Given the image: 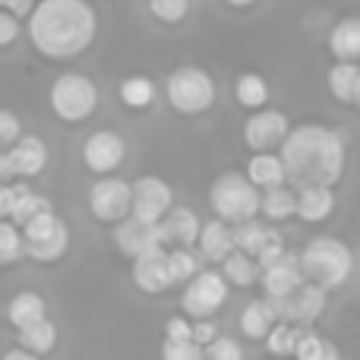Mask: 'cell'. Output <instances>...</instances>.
Segmentation results:
<instances>
[{
  "instance_id": "6da1fadb",
  "label": "cell",
  "mask_w": 360,
  "mask_h": 360,
  "mask_svg": "<svg viewBox=\"0 0 360 360\" xmlns=\"http://www.w3.org/2000/svg\"><path fill=\"white\" fill-rule=\"evenodd\" d=\"M281 168L291 190L304 186H335L345 174V139L323 124L291 127L281 139Z\"/></svg>"
},
{
  "instance_id": "7a4b0ae2",
  "label": "cell",
  "mask_w": 360,
  "mask_h": 360,
  "mask_svg": "<svg viewBox=\"0 0 360 360\" xmlns=\"http://www.w3.org/2000/svg\"><path fill=\"white\" fill-rule=\"evenodd\" d=\"M98 32L89 0H38L29 13V35L38 54L48 60H70L79 57Z\"/></svg>"
},
{
  "instance_id": "3957f363",
  "label": "cell",
  "mask_w": 360,
  "mask_h": 360,
  "mask_svg": "<svg viewBox=\"0 0 360 360\" xmlns=\"http://www.w3.org/2000/svg\"><path fill=\"white\" fill-rule=\"evenodd\" d=\"M297 266L304 281H313L316 288H323L326 294L345 288V281L354 272V256L335 237H313L304 250L297 253Z\"/></svg>"
},
{
  "instance_id": "277c9868",
  "label": "cell",
  "mask_w": 360,
  "mask_h": 360,
  "mask_svg": "<svg viewBox=\"0 0 360 360\" xmlns=\"http://www.w3.org/2000/svg\"><path fill=\"white\" fill-rule=\"evenodd\" d=\"M209 202H212V209H215L218 221L240 224V221L256 218V212H259V190L243 174L228 171V174H218L212 180Z\"/></svg>"
},
{
  "instance_id": "5b68a950",
  "label": "cell",
  "mask_w": 360,
  "mask_h": 360,
  "mask_svg": "<svg viewBox=\"0 0 360 360\" xmlns=\"http://www.w3.org/2000/svg\"><path fill=\"white\" fill-rule=\"evenodd\" d=\"M51 108L67 124H82L98 108V89L86 73H63L51 86Z\"/></svg>"
},
{
  "instance_id": "8992f818",
  "label": "cell",
  "mask_w": 360,
  "mask_h": 360,
  "mask_svg": "<svg viewBox=\"0 0 360 360\" xmlns=\"http://www.w3.org/2000/svg\"><path fill=\"white\" fill-rule=\"evenodd\" d=\"M168 101L177 114H202L215 105V82L202 67H177L168 76Z\"/></svg>"
},
{
  "instance_id": "52a82bcc",
  "label": "cell",
  "mask_w": 360,
  "mask_h": 360,
  "mask_svg": "<svg viewBox=\"0 0 360 360\" xmlns=\"http://www.w3.org/2000/svg\"><path fill=\"white\" fill-rule=\"evenodd\" d=\"M269 307H272L275 319L278 323H291V326H313L326 310V291L316 288L313 281H304L297 285L291 294L285 297H266Z\"/></svg>"
},
{
  "instance_id": "ba28073f",
  "label": "cell",
  "mask_w": 360,
  "mask_h": 360,
  "mask_svg": "<svg viewBox=\"0 0 360 360\" xmlns=\"http://www.w3.org/2000/svg\"><path fill=\"white\" fill-rule=\"evenodd\" d=\"M228 300V281L221 272H196L193 281L184 288V313L193 319H209L215 310H221Z\"/></svg>"
},
{
  "instance_id": "9c48e42d",
  "label": "cell",
  "mask_w": 360,
  "mask_h": 360,
  "mask_svg": "<svg viewBox=\"0 0 360 360\" xmlns=\"http://www.w3.org/2000/svg\"><path fill=\"white\" fill-rule=\"evenodd\" d=\"M171 205H174V190L162 177L146 174L130 184V215L139 221H162Z\"/></svg>"
},
{
  "instance_id": "30bf717a",
  "label": "cell",
  "mask_w": 360,
  "mask_h": 360,
  "mask_svg": "<svg viewBox=\"0 0 360 360\" xmlns=\"http://www.w3.org/2000/svg\"><path fill=\"white\" fill-rule=\"evenodd\" d=\"M89 212L98 221L111 224L130 215V184L120 177H105L89 190Z\"/></svg>"
},
{
  "instance_id": "8fae6325",
  "label": "cell",
  "mask_w": 360,
  "mask_h": 360,
  "mask_svg": "<svg viewBox=\"0 0 360 360\" xmlns=\"http://www.w3.org/2000/svg\"><path fill=\"white\" fill-rule=\"evenodd\" d=\"M291 124L281 111H272V108H259V111L250 114V120L243 124V143L253 152H269L275 146H281V139L288 136Z\"/></svg>"
},
{
  "instance_id": "7c38bea8",
  "label": "cell",
  "mask_w": 360,
  "mask_h": 360,
  "mask_svg": "<svg viewBox=\"0 0 360 360\" xmlns=\"http://www.w3.org/2000/svg\"><path fill=\"white\" fill-rule=\"evenodd\" d=\"M114 243H117V250L124 256H130V259L149 253V250L165 247L158 221H139V218H133V215H127V218H120V221H117Z\"/></svg>"
},
{
  "instance_id": "4fadbf2b",
  "label": "cell",
  "mask_w": 360,
  "mask_h": 360,
  "mask_svg": "<svg viewBox=\"0 0 360 360\" xmlns=\"http://www.w3.org/2000/svg\"><path fill=\"white\" fill-rule=\"evenodd\" d=\"M124 155H127V146L117 133L111 130H101V133H92L82 146V162H86L89 171L95 174H111L124 165Z\"/></svg>"
},
{
  "instance_id": "5bb4252c",
  "label": "cell",
  "mask_w": 360,
  "mask_h": 360,
  "mask_svg": "<svg viewBox=\"0 0 360 360\" xmlns=\"http://www.w3.org/2000/svg\"><path fill=\"white\" fill-rule=\"evenodd\" d=\"M6 158H10L16 180H32L48 168V146H44L41 136H25L22 133V136L6 149Z\"/></svg>"
},
{
  "instance_id": "9a60e30c",
  "label": "cell",
  "mask_w": 360,
  "mask_h": 360,
  "mask_svg": "<svg viewBox=\"0 0 360 360\" xmlns=\"http://www.w3.org/2000/svg\"><path fill=\"white\" fill-rule=\"evenodd\" d=\"M133 281L146 294H165L171 288L168 266H165V247L149 250V253L133 259Z\"/></svg>"
},
{
  "instance_id": "2e32d148",
  "label": "cell",
  "mask_w": 360,
  "mask_h": 360,
  "mask_svg": "<svg viewBox=\"0 0 360 360\" xmlns=\"http://www.w3.org/2000/svg\"><path fill=\"white\" fill-rule=\"evenodd\" d=\"M297 285H304V275L297 266V253H281L278 262H272L269 269H262V291L266 297H285Z\"/></svg>"
},
{
  "instance_id": "e0dca14e",
  "label": "cell",
  "mask_w": 360,
  "mask_h": 360,
  "mask_svg": "<svg viewBox=\"0 0 360 360\" xmlns=\"http://www.w3.org/2000/svg\"><path fill=\"white\" fill-rule=\"evenodd\" d=\"M335 212V193L332 186H304L294 193V215L307 224H319Z\"/></svg>"
},
{
  "instance_id": "ac0fdd59",
  "label": "cell",
  "mask_w": 360,
  "mask_h": 360,
  "mask_svg": "<svg viewBox=\"0 0 360 360\" xmlns=\"http://www.w3.org/2000/svg\"><path fill=\"white\" fill-rule=\"evenodd\" d=\"M199 215L193 209H168L165 212V218L158 221V228H162V240L165 243H174V247H186L190 250L193 243H196L199 237Z\"/></svg>"
},
{
  "instance_id": "d6986e66",
  "label": "cell",
  "mask_w": 360,
  "mask_h": 360,
  "mask_svg": "<svg viewBox=\"0 0 360 360\" xmlns=\"http://www.w3.org/2000/svg\"><path fill=\"white\" fill-rule=\"evenodd\" d=\"M51 209V199L41 196V193H35L25 180H13V209H10V221L16 224V228H22L29 218L41 215V212Z\"/></svg>"
},
{
  "instance_id": "ffe728a7",
  "label": "cell",
  "mask_w": 360,
  "mask_h": 360,
  "mask_svg": "<svg viewBox=\"0 0 360 360\" xmlns=\"http://www.w3.org/2000/svg\"><path fill=\"white\" fill-rule=\"evenodd\" d=\"M196 247L202 253V259L209 262H221L224 256L234 250V240H231V228L224 221H209V224H199V237H196Z\"/></svg>"
},
{
  "instance_id": "44dd1931",
  "label": "cell",
  "mask_w": 360,
  "mask_h": 360,
  "mask_svg": "<svg viewBox=\"0 0 360 360\" xmlns=\"http://www.w3.org/2000/svg\"><path fill=\"white\" fill-rule=\"evenodd\" d=\"M6 316H10V323L16 326V329H25V326L41 323V319L48 316V304H44V297L35 291H19L16 297L6 304Z\"/></svg>"
},
{
  "instance_id": "7402d4cb",
  "label": "cell",
  "mask_w": 360,
  "mask_h": 360,
  "mask_svg": "<svg viewBox=\"0 0 360 360\" xmlns=\"http://www.w3.org/2000/svg\"><path fill=\"white\" fill-rule=\"evenodd\" d=\"M67 250H70V231L63 221L48 237H41V240L22 243V256H32L35 262H57L67 256Z\"/></svg>"
},
{
  "instance_id": "603a6c76",
  "label": "cell",
  "mask_w": 360,
  "mask_h": 360,
  "mask_svg": "<svg viewBox=\"0 0 360 360\" xmlns=\"http://www.w3.org/2000/svg\"><path fill=\"white\" fill-rule=\"evenodd\" d=\"M250 184L256 190H272V186H281L285 184V168H281L278 155H269V152H256L247 165V174Z\"/></svg>"
},
{
  "instance_id": "cb8c5ba5",
  "label": "cell",
  "mask_w": 360,
  "mask_h": 360,
  "mask_svg": "<svg viewBox=\"0 0 360 360\" xmlns=\"http://www.w3.org/2000/svg\"><path fill=\"white\" fill-rule=\"evenodd\" d=\"M329 48H332V54H335L338 60L354 63L357 54H360V19H354V16L342 19V22L332 29V35H329Z\"/></svg>"
},
{
  "instance_id": "d4e9b609",
  "label": "cell",
  "mask_w": 360,
  "mask_h": 360,
  "mask_svg": "<svg viewBox=\"0 0 360 360\" xmlns=\"http://www.w3.org/2000/svg\"><path fill=\"white\" fill-rule=\"evenodd\" d=\"M329 92L335 95L338 101H345V105H354V101L360 98V70H357V63L338 60L335 67L329 70Z\"/></svg>"
},
{
  "instance_id": "484cf974",
  "label": "cell",
  "mask_w": 360,
  "mask_h": 360,
  "mask_svg": "<svg viewBox=\"0 0 360 360\" xmlns=\"http://www.w3.org/2000/svg\"><path fill=\"white\" fill-rule=\"evenodd\" d=\"M16 338H19V348L22 351H29V354H48L51 348H54V342H57V326L51 323L48 316L41 319V323H32V326H25V329H19L16 332Z\"/></svg>"
},
{
  "instance_id": "4316f807",
  "label": "cell",
  "mask_w": 360,
  "mask_h": 360,
  "mask_svg": "<svg viewBox=\"0 0 360 360\" xmlns=\"http://www.w3.org/2000/svg\"><path fill=\"white\" fill-rule=\"evenodd\" d=\"M275 323H278V319H275V313H272V307H269L266 297L247 304L240 313V332L247 338H266Z\"/></svg>"
},
{
  "instance_id": "83f0119b",
  "label": "cell",
  "mask_w": 360,
  "mask_h": 360,
  "mask_svg": "<svg viewBox=\"0 0 360 360\" xmlns=\"http://www.w3.org/2000/svg\"><path fill=\"white\" fill-rule=\"evenodd\" d=\"M256 275H259L256 262L250 259L247 253H240V250H231V253L221 259V278L228 281V285L250 288V285H256Z\"/></svg>"
},
{
  "instance_id": "f1b7e54d",
  "label": "cell",
  "mask_w": 360,
  "mask_h": 360,
  "mask_svg": "<svg viewBox=\"0 0 360 360\" xmlns=\"http://www.w3.org/2000/svg\"><path fill=\"white\" fill-rule=\"evenodd\" d=\"M259 212L272 221H285L294 215V190L291 186H272V190H262L259 196Z\"/></svg>"
},
{
  "instance_id": "f546056e",
  "label": "cell",
  "mask_w": 360,
  "mask_h": 360,
  "mask_svg": "<svg viewBox=\"0 0 360 360\" xmlns=\"http://www.w3.org/2000/svg\"><path fill=\"white\" fill-rule=\"evenodd\" d=\"M155 98V86H152L149 76H130V79L120 82V101L133 111H143V108L152 105Z\"/></svg>"
},
{
  "instance_id": "4dcf8cb0",
  "label": "cell",
  "mask_w": 360,
  "mask_h": 360,
  "mask_svg": "<svg viewBox=\"0 0 360 360\" xmlns=\"http://www.w3.org/2000/svg\"><path fill=\"white\" fill-rule=\"evenodd\" d=\"M237 101L243 108H250V111H259L269 101V82L259 73H243L237 79Z\"/></svg>"
},
{
  "instance_id": "1f68e13d",
  "label": "cell",
  "mask_w": 360,
  "mask_h": 360,
  "mask_svg": "<svg viewBox=\"0 0 360 360\" xmlns=\"http://www.w3.org/2000/svg\"><path fill=\"white\" fill-rule=\"evenodd\" d=\"M165 266H168V278H171V285H177V281H190L193 275L199 272L196 256H193L186 247L165 250Z\"/></svg>"
},
{
  "instance_id": "d6a6232c",
  "label": "cell",
  "mask_w": 360,
  "mask_h": 360,
  "mask_svg": "<svg viewBox=\"0 0 360 360\" xmlns=\"http://www.w3.org/2000/svg\"><path fill=\"white\" fill-rule=\"evenodd\" d=\"M304 326H291V323H275L266 335V345H269V354L275 357H291L294 354V345H297V335Z\"/></svg>"
},
{
  "instance_id": "836d02e7",
  "label": "cell",
  "mask_w": 360,
  "mask_h": 360,
  "mask_svg": "<svg viewBox=\"0 0 360 360\" xmlns=\"http://www.w3.org/2000/svg\"><path fill=\"white\" fill-rule=\"evenodd\" d=\"M262 234H266V224H259L256 218H250V221L234 224L231 240H234V250H240V253H247L250 259H253L256 250H259V243H262Z\"/></svg>"
},
{
  "instance_id": "e575fe53",
  "label": "cell",
  "mask_w": 360,
  "mask_h": 360,
  "mask_svg": "<svg viewBox=\"0 0 360 360\" xmlns=\"http://www.w3.org/2000/svg\"><path fill=\"white\" fill-rule=\"evenodd\" d=\"M22 259V234L13 221H0V266H13Z\"/></svg>"
},
{
  "instance_id": "d590c367",
  "label": "cell",
  "mask_w": 360,
  "mask_h": 360,
  "mask_svg": "<svg viewBox=\"0 0 360 360\" xmlns=\"http://www.w3.org/2000/svg\"><path fill=\"white\" fill-rule=\"evenodd\" d=\"M281 253H285V240H281V234L278 231H272V228H266L259 250H256V256H253L256 269H269L272 262L281 259Z\"/></svg>"
},
{
  "instance_id": "8d00e7d4",
  "label": "cell",
  "mask_w": 360,
  "mask_h": 360,
  "mask_svg": "<svg viewBox=\"0 0 360 360\" xmlns=\"http://www.w3.org/2000/svg\"><path fill=\"white\" fill-rule=\"evenodd\" d=\"M202 360H243V351L234 338L215 335L209 345L202 348Z\"/></svg>"
},
{
  "instance_id": "74e56055",
  "label": "cell",
  "mask_w": 360,
  "mask_h": 360,
  "mask_svg": "<svg viewBox=\"0 0 360 360\" xmlns=\"http://www.w3.org/2000/svg\"><path fill=\"white\" fill-rule=\"evenodd\" d=\"M149 10L162 22H180L190 13V0H149Z\"/></svg>"
},
{
  "instance_id": "f35d334b",
  "label": "cell",
  "mask_w": 360,
  "mask_h": 360,
  "mask_svg": "<svg viewBox=\"0 0 360 360\" xmlns=\"http://www.w3.org/2000/svg\"><path fill=\"white\" fill-rule=\"evenodd\" d=\"M162 360H202V348L193 342H168L165 338Z\"/></svg>"
},
{
  "instance_id": "ab89813d",
  "label": "cell",
  "mask_w": 360,
  "mask_h": 360,
  "mask_svg": "<svg viewBox=\"0 0 360 360\" xmlns=\"http://www.w3.org/2000/svg\"><path fill=\"white\" fill-rule=\"evenodd\" d=\"M22 136V124L13 111H0V152H6L16 139Z\"/></svg>"
},
{
  "instance_id": "60d3db41",
  "label": "cell",
  "mask_w": 360,
  "mask_h": 360,
  "mask_svg": "<svg viewBox=\"0 0 360 360\" xmlns=\"http://www.w3.org/2000/svg\"><path fill=\"white\" fill-rule=\"evenodd\" d=\"M190 332H193V326L186 323V316H171L168 323H165L168 342H190Z\"/></svg>"
},
{
  "instance_id": "b9f144b4",
  "label": "cell",
  "mask_w": 360,
  "mask_h": 360,
  "mask_svg": "<svg viewBox=\"0 0 360 360\" xmlns=\"http://www.w3.org/2000/svg\"><path fill=\"white\" fill-rule=\"evenodd\" d=\"M19 19L10 16L6 10H0V48H6V44H13L19 38Z\"/></svg>"
},
{
  "instance_id": "7bdbcfd3",
  "label": "cell",
  "mask_w": 360,
  "mask_h": 360,
  "mask_svg": "<svg viewBox=\"0 0 360 360\" xmlns=\"http://www.w3.org/2000/svg\"><path fill=\"white\" fill-rule=\"evenodd\" d=\"M215 335H218L215 323H209V319H199V323L193 326V332H190V342L199 345V348H205V345H209Z\"/></svg>"
},
{
  "instance_id": "ee69618b",
  "label": "cell",
  "mask_w": 360,
  "mask_h": 360,
  "mask_svg": "<svg viewBox=\"0 0 360 360\" xmlns=\"http://www.w3.org/2000/svg\"><path fill=\"white\" fill-rule=\"evenodd\" d=\"M32 6H35V0H4V6L0 10H6L10 16H29L32 13Z\"/></svg>"
},
{
  "instance_id": "f6af8a7d",
  "label": "cell",
  "mask_w": 360,
  "mask_h": 360,
  "mask_svg": "<svg viewBox=\"0 0 360 360\" xmlns=\"http://www.w3.org/2000/svg\"><path fill=\"white\" fill-rule=\"evenodd\" d=\"M10 209H13V184H0V221H10Z\"/></svg>"
},
{
  "instance_id": "bcb514c9",
  "label": "cell",
  "mask_w": 360,
  "mask_h": 360,
  "mask_svg": "<svg viewBox=\"0 0 360 360\" xmlns=\"http://www.w3.org/2000/svg\"><path fill=\"white\" fill-rule=\"evenodd\" d=\"M16 174H13V165L10 158H6V152H0V184H13Z\"/></svg>"
},
{
  "instance_id": "7dc6e473",
  "label": "cell",
  "mask_w": 360,
  "mask_h": 360,
  "mask_svg": "<svg viewBox=\"0 0 360 360\" xmlns=\"http://www.w3.org/2000/svg\"><path fill=\"white\" fill-rule=\"evenodd\" d=\"M4 360H41L38 354H29V351H22V348H13V351H6Z\"/></svg>"
},
{
  "instance_id": "c3c4849f",
  "label": "cell",
  "mask_w": 360,
  "mask_h": 360,
  "mask_svg": "<svg viewBox=\"0 0 360 360\" xmlns=\"http://www.w3.org/2000/svg\"><path fill=\"white\" fill-rule=\"evenodd\" d=\"M316 360H342V354H338V348H335V345H326V351H323V354H319Z\"/></svg>"
},
{
  "instance_id": "681fc988",
  "label": "cell",
  "mask_w": 360,
  "mask_h": 360,
  "mask_svg": "<svg viewBox=\"0 0 360 360\" xmlns=\"http://www.w3.org/2000/svg\"><path fill=\"white\" fill-rule=\"evenodd\" d=\"M224 4H231V6H250V4H256V0H224Z\"/></svg>"
},
{
  "instance_id": "f907efd6",
  "label": "cell",
  "mask_w": 360,
  "mask_h": 360,
  "mask_svg": "<svg viewBox=\"0 0 360 360\" xmlns=\"http://www.w3.org/2000/svg\"><path fill=\"white\" fill-rule=\"evenodd\" d=\"M0 6H4V0H0Z\"/></svg>"
}]
</instances>
